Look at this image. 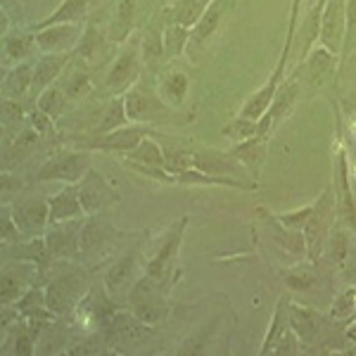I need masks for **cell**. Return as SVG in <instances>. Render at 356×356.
Segmentation results:
<instances>
[{
  "label": "cell",
  "mask_w": 356,
  "mask_h": 356,
  "mask_svg": "<svg viewBox=\"0 0 356 356\" xmlns=\"http://www.w3.org/2000/svg\"><path fill=\"white\" fill-rule=\"evenodd\" d=\"M166 290L169 288L162 280H157L150 273H143L129 292L126 309L131 314H136L143 323L157 325L166 316V312H169V307H166Z\"/></svg>",
  "instance_id": "obj_2"
},
{
  "label": "cell",
  "mask_w": 356,
  "mask_h": 356,
  "mask_svg": "<svg viewBox=\"0 0 356 356\" xmlns=\"http://www.w3.org/2000/svg\"><path fill=\"white\" fill-rule=\"evenodd\" d=\"M288 332H290V295H280L259 354H275L278 344L283 342V337L288 335Z\"/></svg>",
  "instance_id": "obj_26"
},
{
  "label": "cell",
  "mask_w": 356,
  "mask_h": 356,
  "mask_svg": "<svg viewBox=\"0 0 356 356\" xmlns=\"http://www.w3.org/2000/svg\"><path fill=\"white\" fill-rule=\"evenodd\" d=\"M60 83V81H57ZM62 88H65V93L69 100H79V97L88 95V90L93 88V81H90V72L86 67H74L72 69V76L67 79L65 83H60Z\"/></svg>",
  "instance_id": "obj_43"
},
{
  "label": "cell",
  "mask_w": 356,
  "mask_h": 356,
  "mask_svg": "<svg viewBox=\"0 0 356 356\" xmlns=\"http://www.w3.org/2000/svg\"><path fill=\"white\" fill-rule=\"evenodd\" d=\"M356 48V0H347V31H344V43L340 53V65L352 55Z\"/></svg>",
  "instance_id": "obj_49"
},
{
  "label": "cell",
  "mask_w": 356,
  "mask_h": 356,
  "mask_svg": "<svg viewBox=\"0 0 356 356\" xmlns=\"http://www.w3.org/2000/svg\"><path fill=\"white\" fill-rule=\"evenodd\" d=\"M38 138H41V136H38L31 126H29V129L17 131L13 145H10L8 152H5V169H10V164H19L22 159H26L29 154L33 152V147H36Z\"/></svg>",
  "instance_id": "obj_38"
},
{
  "label": "cell",
  "mask_w": 356,
  "mask_h": 356,
  "mask_svg": "<svg viewBox=\"0 0 356 356\" xmlns=\"http://www.w3.org/2000/svg\"><path fill=\"white\" fill-rule=\"evenodd\" d=\"M122 157L126 159V164H129L131 169H136V166H166V152L150 136L143 138L134 150H129L126 154H122Z\"/></svg>",
  "instance_id": "obj_32"
},
{
  "label": "cell",
  "mask_w": 356,
  "mask_h": 356,
  "mask_svg": "<svg viewBox=\"0 0 356 356\" xmlns=\"http://www.w3.org/2000/svg\"><path fill=\"white\" fill-rule=\"evenodd\" d=\"M285 285H288L290 290L307 292L316 285V273L312 268L295 266V268H290V271H285Z\"/></svg>",
  "instance_id": "obj_47"
},
{
  "label": "cell",
  "mask_w": 356,
  "mask_h": 356,
  "mask_svg": "<svg viewBox=\"0 0 356 356\" xmlns=\"http://www.w3.org/2000/svg\"><path fill=\"white\" fill-rule=\"evenodd\" d=\"M304 5V0H290V19H288V33H285V45L283 48L292 50L295 45V33H297V24H300V8Z\"/></svg>",
  "instance_id": "obj_53"
},
{
  "label": "cell",
  "mask_w": 356,
  "mask_h": 356,
  "mask_svg": "<svg viewBox=\"0 0 356 356\" xmlns=\"http://www.w3.org/2000/svg\"><path fill=\"white\" fill-rule=\"evenodd\" d=\"M67 100H69V97L65 93V88H62L60 83H53L36 97V107L41 112H45V114H50L53 119H57L62 114V110H65Z\"/></svg>",
  "instance_id": "obj_42"
},
{
  "label": "cell",
  "mask_w": 356,
  "mask_h": 356,
  "mask_svg": "<svg viewBox=\"0 0 356 356\" xmlns=\"http://www.w3.org/2000/svg\"><path fill=\"white\" fill-rule=\"evenodd\" d=\"M86 15H88V0H62L60 8L50 13L43 22H38L33 31L55 24H86Z\"/></svg>",
  "instance_id": "obj_31"
},
{
  "label": "cell",
  "mask_w": 356,
  "mask_h": 356,
  "mask_svg": "<svg viewBox=\"0 0 356 356\" xmlns=\"http://www.w3.org/2000/svg\"><path fill=\"white\" fill-rule=\"evenodd\" d=\"M266 136H252L243 143H235L231 147V154L245 166L247 171L257 174L261 169L264 159H266Z\"/></svg>",
  "instance_id": "obj_30"
},
{
  "label": "cell",
  "mask_w": 356,
  "mask_h": 356,
  "mask_svg": "<svg viewBox=\"0 0 356 356\" xmlns=\"http://www.w3.org/2000/svg\"><path fill=\"white\" fill-rule=\"evenodd\" d=\"M186 226H188V216H181L176 223H171V228L166 231L164 240L157 247V252L145 261V273L162 280L166 288H169V283H171V271H174V266H176V257H178V250H181Z\"/></svg>",
  "instance_id": "obj_8"
},
{
  "label": "cell",
  "mask_w": 356,
  "mask_h": 356,
  "mask_svg": "<svg viewBox=\"0 0 356 356\" xmlns=\"http://www.w3.org/2000/svg\"><path fill=\"white\" fill-rule=\"evenodd\" d=\"M90 150H60L33 174V183H79L90 169Z\"/></svg>",
  "instance_id": "obj_6"
},
{
  "label": "cell",
  "mask_w": 356,
  "mask_h": 356,
  "mask_svg": "<svg viewBox=\"0 0 356 356\" xmlns=\"http://www.w3.org/2000/svg\"><path fill=\"white\" fill-rule=\"evenodd\" d=\"M86 24H55L36 29V45L43 55L55 53H76L79 43L83 38Z\"/></svg>",
  "instance_id": "obj_11"
},
{
  "label": "cell",
  "mask_w": 356,
  "mask_h": 356,
  "mask_svg": "<svg viewBox=\"0 0 356 356\" xmlns=\"http://www.w3.org/2000/svg\"><path fill=\"white\" fill-rule=\"evenodd\" d=\"M76 53H55V55H41L36 60V67H33V88H31V97H38L48 86H53L60 81L62 72L69 67L72 57Z\"/></svg>",
  "instance_id": "obj_20"
},
{
  "label": "cell",
  "mask_w": 356,
  "mask_h": 356,
  "mask_svg": "<svg viewBox=\"0 0 356 356\" xmlns=\"http://www.w3.org/2000/svg\"><path fill=\"white\" fill-rule=\"evenodd\" d=\"M288 60H290V53H288V50H283V53H280L278 65H275V69L271 72V76H268V81L264 83L259 90H254V93L247 97V102L243 105V110H240V117H247V119H254V122H259L264 114H266L268 105H271L275 93H278V86L283 83Z\"/></svg>",
  "instance_id": "obj_12"
},
{
  "label": "cell",
  "mask_w": 356,
  "mask_h": 356,
  "mask_svg": "<svg viewBox=\"0 0 356 356\" xmlns=\"http://www.w3.org/2000/svg\"><path fill=\"white\" fill-rule=\"evenodd\" d=\"M29 126H31L33 131H36L41 138H57V126H55V119L50 117V114L41 112L38 107H33L31 112H29L26 117Z\"/></svg>",
  "instance_id": "obj_48"
},
{
  "label": "cell",
  "mask_w": 356,
  "mask_h": 356,
  "mask_svg": "<svg viewBox=\"0 0 356 356\" xmlns=\"http://www.w3.org/2000/svg\"><path fill=\"white\" fill-rule=\"evenodd\" d=\"M164 53L166 60H176L188 50V43H191V29L181 26V24H166L164 29Z\"/></svg>",
  "instance_id": "obj_41"
},
{
  "label": "cell",
  "mask_w": 356,
  "mask_h": 356,
  "mask_svg": "<svg viewBox=\"0 0 356 356\" xmlns=\"http://www.w3.org/2000/svg\"><path fill=\"white\" fill-rule=\"evenodd\" d=\"M145 273V271H143ZM140 264H138L136 254H124L122 259H117L110 266V271L105 275V290L114 302H126L129 292L136 285V280L140 278Z\"/></svg>",
  "instance_id": "obj_14"
},
{
  "label": "cell",
  "mask_w": 356,
  "mask_h": 356,
  "mask_svg": "<svg viewBox=\"0 0 356 356\" xmlns=\"http://www.w3.org/2000/svg\"><path fill=\"white\" fill-rule=\"evenodd\" d=\"M48 204H50V226L76 221L86 216L81 195H79V183H65V188L60 193L48 197Z\"/></svg>",
  "instance_id": "obj_18"
},
{
  "label": "cell",
  "mask_w": 356,
  "mask_h": 356,
  "mask_svg": "<svg viewBox=\"0 0 356 356\" xmlns=\"http://www.w3.org/2000/svg\"><path fill=\"white\" fill-rule=\"evenodd\" d=\"M344 337H347V340L352 342V344H356V321H352V323L344 328Z\"/></svg>",
  "instance_id": "obj_54"
},
{
  "label": "cell",
  "mask_w": 356,
  "mask_h": 356,
  "mask_svg": "<svg viewBox=\"0 0 356 356\" xmlns=\"http://www.w3.org/2000/svg\"><path fill=\"white\" fill-rule=\"evenodd\" d=\"M126 100V114H129L131 124H157L166 122L171 117V105L159 95V90H154L152 86L145 81H138L134 88H129L124 93Z\"/></svg>",
  "instance_id": "obj_4"
},
{
  "label": "cell",
  "mask_w": 356,
  "mask_h": 356,
  "mask_svg": "<svg viewBox=\"0 0 356 356\" xmlns=\"http://www.w3.org/2000/svg\"><path fill=\"white\" fill-rule=\"evenodd\" d=\"M209 5L211 0H171L164 8L166 24H181L186 29H193Z\"/></svg>",
  "instance_id": "obj_27"
},
{
  "label": "cell",
  "mask_w": 356,
  "mask_h": 356,
  "mask_svg": "<svg viewBox=\"0 0 356 356\" xmlns=\"http://www.w3.org/2000/svg\"><path fill=\"white\" fill-rule=\"evenodd\" d=\"M72 221L55 223L45 231V245H48L50 259H72L81 252V231L72 233Z\"/></svg>",
  "instance_id": "obj_21"
},
{
  "label": "cell",
  "mask_w": 356,
  "mask_h": 356,
  "mask_svg": "<svg viewBox=\"0 0 356 356\" xmlns=\"http://www.w3.org/2000/svg\"><path fill=\"white\" fill-rule=\"evenodd\" d=\"M312 209H314V202L307 204V207H300V209H292V211H283V214H275V219L283 223L285 228L290 231H302L307 226L309 216H312Z\"/></svg>",
  "instance_id": "obj_50"
},
{
  "label": "cell",
  "mask_w": 356,
  "mask_h": 356,
  "mask_svg": "<svg viewBox=\"0 0 356 356\" xmlns=\"http://www.w3.org/2000/svg\"><path fill=\"white\" fill-rule=\"evenodd\" d=\"M79 195H81V204H83L86 216L100 214L102 209L112 207L119 200L117 191H114L110 186V181H107L97 169H88V174L79 181Z\"/></svg>",
  "instance_id": "obj_9"
},
{
  "label": "cell",
  "mask_w": 356,
  "mask_h": 356,
  "mask_svg": "<svg viewBox=\"0 0 356 356\" xmlns=\"http://www.w3.org/2000/svg\"><path fill=\"white\" fill-rule=\"evenodd\" d=\"M33 266H36V264H29V261H17L15 268L10 266V264H5L3 278H0V302H3V307H13V304L31 288Z\"/></svg>",
  "instance_id": "obj_19"
},
{
  "label": "cell",
  "mask_w": 356,
  "mask_h": 356,
  "mask_svg": "<svg viewBox=\"0 0 356 356\" xmlns=\"http://www.w3.org/2000/svg\"><path fill=\"white\" fill-rule=\"evenodd\" d=\"M112 235V223L105 219L102 214H93L86 219L81 226V252H93L102 243H107Z\"/></svg>",
  "instance_id": "obj_34"
},
{
  "label": "cell",
  "mask_w": 356,
  "mask_h": 356,
  "mask_svg": "<svg viewBox=\"0 0 356 356\" xmlns=\"http://www.w3.org/2000/svg\"><path fill=\"white\" fill-rule=\"evenodd\" d=\"M325 0H314L312 8L304 15L300 29H297L295 38H300V62L307 60V55L318 45L321 41V19H323Z\"/></svg>",
  "instance_id": "obj_23"
},
{
  "label": "cell",
  "mask_w": 356,
  "mask_h": 356,
  "mask_svg": "<svg viewBox=\"0 0 356 356\" xmlns=\"http://www.w3.org/2000/svg\"><path fill=\"white\" fill-rule=\"evenodd\" d=\"M13 216L19 226L22 235L26 238H36V235H45L50 228V204L48 200L36 197V200H24V202H17L10 207Z\"/></svg>",
  "instance_id": "obj_15"
},
{
  "label": "cell",
  "mask_w": 356,
  "mask_h": 356,
  "mask_svg": "<svg viewBox=\"0 0 356 356\" xmlns=\"http://www.w3.org/2000/svg\"><path fill=\"white\" fill-rule=\"evenodd\" d=\"M24 117H29L24 102L15 100V97H3V124H5V129H8L10 124H19Z\"/></svg>",
  "instance_id": "obj_51"
},
{
  "label": "cell",
  "mask_w": 356,
  "mask_h": 356,
  "mask_svg": "<svg viewBox=\"0 0 356 356\" xmlns=\"http://www.w3.org/2000/svg\"><path fill=\"white\" fill-rule=\"evenodd\" d=\"M140 38L131 36L129 41L122 45L119 55L114 57L110 72H107L105 79V88L110 90L112 95H124L129 88L140 81Z\"/></svg>",
  "instance_id": "obj_7"
},
{
  "label": "cell",
  "mask_w": 356,
  "mask_h": 356,
  "mask_svg": "<svg viewBox=\"0 0 356 356\" xmlns=\"http://www.w3.org/2000/svg\"><path fill=\"white\" fill-rule=\"evenodd\" d=\"M150 126L147 124H126L122 129L110 131V134L102 136H90L86 140V150H102V152H119L126 154L129 150H134L138 143L143 140L145 136H150Z\"/></svg>",
  "instance_id": "obj_10"
},
{
  "label": "cell",
  "mask_w": 356,
  "mask_h": 356,
  "mask_svg": "<svg viewBox=\"0 0 356 356\" xmlns=\"http://www.w3.org/2000/svg\"><path fill=\"white\" fill-rule=\"evenodd\" d=\"M5 254H10L15 261H29L36 264V266H45L50 261V252L45 245V235H36V238H26L24 243H13L5 247Z\"/></svg>",
  "instance_id": "obj_29"
},
{
  "label": "cell",
  "mask_w": 356,
  "mask_h": 356,
  "mask_svg": "<svg viewBox=\"0 0 356 356\" xmlns=\"http://www.w3.org/2000/svg\"><path fill=\"white\" fill-rule=\"evenodd\" d=\"M188 90H191V79H188L186 72L164 74L162 83H159V95H162L171 107L183 105V102H186Z\"/></svg>",
  "instance_id": "obj_35"
},
{
  "label": "cell",
  "mask_w": 356,
  "mask_h": 356,
  "mask_svg": "<svg viewBox=\"0 0 356 356\" xmlns=\"http://www.w3.org/2000/svg\"><path fill=\"white\" fill-rule=\"evenodd\" d=\"M33 67L36 60H24L19 65H15L8 72L3 81V97H15V100H24L31 95L33 88Z\"/></svg>",
  "instance_id": "obj_28"
},
{
  "label": "cell",
  "mask_w": 356,
  "mask_h": 356,
  "mask_svg": "<svg viewBox=\"0 0 356 356\" xmlns=\"http://www.w3.org/2000/svg\"><path fill=\"white\" fill-rule=\"evenodd\" d=\"M126 124H131L129 114H126V100H124V95H114L110 100V105L105 107V112L100 114V124L95 126L93 136L110 134V131L122 129V126H126Z\"/></svg>",
  "instance_id": "obj_37"
},
{
  "label": "cell",
  "mask_w": 356,
  "mask_h": 356,
  "mask_svg": "<svg viewBox=\"0 0 356 356\" xmlns=\"http://www.w3.org/2000/svg\"><path fill=\"white\" fill-rule=\"evenodd\" d=\"M140 60L145 67H157L166 60L164 53V36L157 29H147L140 36Z\"/></svg>",
  "instance_id": "obj_39"
},
{
  "label": "cell",
  "mask_w": 356,
  "mask_h": 356,
  "mask_svg": "<svg viewBox=\"0 0 356 356\" xmlns=\"http://www.w3.org/2000/svg\"><path fill=\"white\" fill-rule=\"evenodd\" d=\"M138 0H114V17L107 29V41L114 45H124L134 33L136 26Z\"/></svg>",
  "instance_id": "obj_24"
},
{
  "label": "cell",
  "mask_w": 356,
  "mask_h": 356,
  "mask_svg": "<svg viewBox=\"0 0 356 356\" xmlns=\"http://www.w3.org/2000/svg\"><path fill=\"white\" fill-rule=\"evenodd\" d=\"M36 45V33H13V36H5L3 38V55L8 62H19L31 60V53Z\"/></svg>",
  "instance_id": "obj_36"
},
{
  "label": "cell",
  "mask_w": 356,
  "mask_h": 356,
  "mask_svg": "<svg viewBox=\"0 0 356 356\" xmlns=\"http://www.w3.org/2000/svg\"><path fill=\"white\" fill-rule=\"evenodd\" d=\"M349 254H352V243H349L347 233L335 226L330 233V238H328V243H325L323 257H328L332 266L344 268L349 264Z\"/></svg>",
  "instance_id": "obj_40"
},
{
  "label": "cell",
  "mask_w": 356,
  "mask_h": 356,
  "mask_svg": "<svg viewBox=\"0 0 356 356\" xmlns=\"http://www.w3.org/2000/svg\"><path fill=\"white\" fill-rule=\"evenodd\" d=\"M193 169L204 171V174L211 176H233V178H243L245 176V166L233 157L231 150L223 152V150H200L193 152Z\"/></svg>",
  "instance_id": "obj_17"
},
{
  "label": "cell",
  "mask_w": 356,
  "mask_h": 356,
  "mask_svg": "<svg viewBox=\"0 0 356 356\" xmlns=\"http://www.w3.org/2000/svg\"><path fill=\"white\" fill-rule=\"evenodd\" d=\"M105 328H107V344H110L112 352L129 354L136 352L138 347H143V344L150 340L154 325L143 323L129 309H117V314L112 316Z\"/></svg>",
  "instance_id": "obj_5"
},
{
  "label": "cell",
  "mask_w": 356,
  "mask_h": 356,
  "mask_svg": "<svg viewBox=\"0 0 356 356\" xmlns=\"http://www.w3.org/2000/svg\"><path fill=\"white\" fill-rule=\"evenodd\" d=\"M19 226H17V221H15V216H13V209H10L8 204L3 207V245L8 247V245H13L19 240Z\"/></svg>",
  "instance_id": "obj_52"
},
{
  "label": "cell",
  "mask_w": 356,
  "mask_h": 356,
  "mask_svg": "<svg viewBox=\"0 0 356 356\" xmlns=\"http://www.w3.org/2000/svg\"><path fill=\"white\" fill-rule=\"evenodd\" d=\"M302 67H304V72H307L309 81L314 86H318V83H323L325 76L337 67V55L330 53L328 48H323V45L318 43L312 53L307 55V60L302 62Z\"/></svg>",
  "instance_id": "obj_33"
},
{
  "label": "cell",
  "mask_w": 356,
  "mask_h": 356,
  "mask_svg": "<svg viewBox=\"0 0 356 356\" xmlns=\"http://www.w3.org/2000/svg\"><path fill=\"white\" fill-rule=\"evenodd\" d=\"M231 0H211V5L207 8V13L200 17V22L191 29V43H188V50H197L214 36V31L221 26V19L226 15Z\"/></svg>",
  "instance_id": "obj_22"
},
{
  "label": "cell",
  "mask_w": 356,
  "mask_h": 356,
  "mask_svg": "<svg viewBox=\"0 0 356 356\" xmlns=\"http://www.w3.org/2000/svg\"><path fill=\"white\" fill-rule=\"evenodd\" d=\"M344 31H347V0H325L318 43L340 57Z\"/></svg>",
  "instance_id": "obj_13"
},
{
  "label": "cell",
  "mask_w": 356,
  "mask_h": 356,
  "mask_svg": "<svg viewBox=\"0 0 356 356\" xmlns=\"http://www.w3.org/2000/svg\"><path fill=\"white\" fill-rule=\"evenodd\" d=\"M86 295H88V278H86L81 268H72L67 273H60L45 285V304H48L50 314L55 318L74 312L83 302Z\"/></svg>",
  "instance_id": "obj_3"
},
{
  "label": "cell",
  "mask_w": 356,
  "mask_h": 356,
  "mask_svg": "<svg viewBox=\"0 0 356 356\" xmlns=\"http://www.w3.org/2000/svg\"><path fill=\"white\" fill-rule=\"evenodd\" d=\"M335 219H337L335 191H332V188H325V191L321 193V197L314 200L312 216H309L307 226L302 228L304 240H307V257L314 264L323 257L325 243H328L332 228H335Z\"/></svg>",
  "instance_id": "obj_1"
},
{
  "label": "cell",
  "mask_w": 356,
  "mask_h": 356,
  "mask_svg": "<svg viewBox=\"0 0 356 356\" xmlns=\"http://www.w3.org/2000/svg\"><path fill=\"white\" fill-rule=\"evenodd\" d=\"M221 136L228 138V140H233V145L235 143H243V140H247V138L257 136V122L254 119H247V117H238V119H233L228 126H223Z\"/></svg>",
  "instance_id": "obj_44"
},
{
  "label": "cell",
  "mask_w": 356,
  "mask_h": 356,
  "mask_svg": "<svg viewBox=\"0 0 356 356\" xmlns=\"http://www.w3.org/2000/svg\"><path fill=\"white\" fill-rule=\"evenodd\" d=\"M356 316V288H347L335 297L330 309V318L335 321H349Z\"/></svg>",
  "instance_id": "obj_45"
},
{
  "label": "cell",
  "mask_w": 356,
  "mask_h": 356,
  "mask_svg": "<svg viewBox=\"0 0 356 356\" xmlns=\"http://www.w3.org/2000/svg\"><path fill=\"white\" fill-rule=\"evenodd\" d=\"M290 328L300 337L302 347H309L321 332V314L316 309L304 307V304L290 302Z\"/></svg>",
  "instance_id": "obj_25"
},
{
  "label": "cell",
  "mask_w": 356,
  "mask_h": 356,
  "mask_svg": "<svg viewBox=\"0 0 356 356\" xmlns=\"http://www.w3.org/2000/svg\"><path fill=\"white\" fill-rule=\"evenodd\" d=\"M297 97H300V81H297V79H285V81L278 86V93H275L273 102L268 105L266 114L257 122V136L268 138L273 126L288 117V112L292 110Z\"/></svg>",
  "instance_id": "obj_16"
},
{
  "label": "cell",
  "mask_w": 356,
  "mask_h": 356,
  "mask_svg": "<svg viewBox=\"0 0 356 356\" xmlns=\"http://www.w3.org/2000/svg\"><path fill=\"white\" fill-rule=\"evenodd\" d=\"M105 41L107 38H102L93 24H86V31H83L81 43H79V48H76V55L81 57V60H88V62L95 60V55L100 53V48L105 45Z\"/></svg>",
  "instance_id": "obj_46"
}]
</instances>
